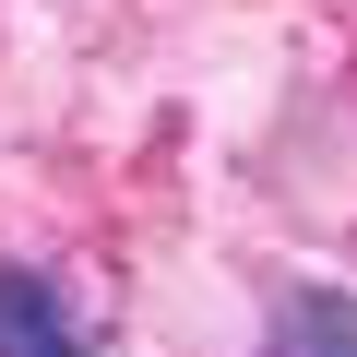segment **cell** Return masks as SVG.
<instances>
[{
	"mask_svg": "<svg viewBox=\"0 0 357 357\" xmlns=\"http://www.w3.org/2000/svg\"><path fill=\"white\" fill-rule=\"evenodd\" d=\"M0 357H96V310L48 262H0Z\"/></svg>",
	"mask_w": 357,
	"mask_h": 357,
	"instance_id": "obj_1",
	"label": "cell"
},
{
	"mask_svg": "<svg viewBox=\"0 0 357 357\" xmlns=\"http://www.w3.org/2000/svg\"><path fill=\"white\" fill-rule=\"evenodd\" d=\"M262 357H357V298L345 286H286Z\"/></svg>",
	"mask_w": 357,
	"mask_h": 357,
	"instance_id": "obj_2",
	"label": "cell"
}]
</instances>
